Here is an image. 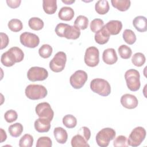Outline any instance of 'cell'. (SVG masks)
I'll use <instances>...</instances> for the list:
<instances>
[{
  "instance_id": "1",
  "label": "cell",
  "mask_w": 147,
  "mask_h": 147,
  "mask_svg": "<svg viewBox=\"0 0 147 147\" xmlns=\"http://www.w3.org/2000/svg\"><path fill=\"white\" fill-rule=\"evenodd\" d=\"M24 57V53L23 51L17 47H13L2 55L1 61L4 66L11 67L16 63L22 61Z\"/></svg>"
},
{
  "instance_id": "2",
  "label": "cell",
  "mask_w": 147,
  "mask_h": 147,
  "mask_svg": "<svg viewBox=\"0 0 147 147\" xmlns=\"http://www.w3.org/2000/svg\"><path fill=\"white\" fill-rule=\"evenodd\" d=\"M90 88L94 92L102 96H107L111 92V87L109 83L100 78L93 79L90 83Z\"/></svg>"
},
{
  "instance_id": "3",
  "label": "cell",
  "mask_w": 147,
  "mask_h": 147,
  "mask_svg": "<svg viewBox=\"0 0 147 147\" xmlns=\"http://www.w3.org/2000/svg\"><path fill=\"white\" fill-rule=\"evenodd\" d=\"M25 95L30 99L38 100L44 98L48 94L47 88L40 84H29L25 88Z\"/></svg>"
},
{
  "instance_id": "4",
  "label": "cell",
  "mask_w": 147,
  "mask_h": 147,
  "mask_svg": "<svg viewBox=\"0 0 147 147\" xmlns=\"http://www.w3.org/2000/svg\"><path fill=\"white\" fill-rule=\"evenodd\" d=\"M139 72L135 69H130L125 74V79L128 88L131 91H137L141 86Z\"/></svg>"
},
{
  "instance_id": "5",
  "label": "cell",
  "mask_w": 147,
  "mask_h": 147,
  "mask_svg": "<svg viewBox=\"0 0 147 147\" xmlns=\"http://www.w3.org/2000/svg\"><path fill=\"white\" fill-rule=\"evenodd\" d=\"M116 135L115 131L110 127H106L101 129L96 136V141L98 146L106 147L110 141L113 140Z\"/></svg>"
},
{
  "instance_id": "6",
  "label": "cell",
  "mask_w": 147,
  "mask_h": 147,
  "mask_svg": "<svg viewBox=\"0 0 147 147\" xmlns=\"http://www.w3.org/2000/svg\"><path fill=\"white\" fill-rule=\"evenodd\" d=\"M146 137L145 129L141 126L133 129L127 139V144L129 146L136 147L139 146L145 140Z\"/></svg>"
},
{
  "instance_id": "7",
  "label": "cell",
  "mask_w": 147,
  "mask_h": 147,
  "mask_svg": "<svg viewBox=\"0 0 147 147\" xmlns=\"http://www.w3.org/2000/svg\"><path fill=\"white\" fill-rule=\"evenodd\" d=\"M66 61V54L62 51L58 52L49 62V68L55 72H60L64 69Z\"/></svg>"
},
{
  "instance_id": "8",
  "label": "cell",
  "mask_w": 147,
  "mask_h": 147,
  "mask_svg": "<svg viewBox=\"0 0 147 147\" xmlns=\"http://www.w3.org/2000/svg\"><path fill=\"white\" fill-rule=\"evenodd\" d=\"M84 62L90 67H96L99 62V52L95 47H88L86 50L84 57Z\"/></svg>"
},
{
  "instance_id": "9",
  "label": "cell",
  "mask_w": 147,
  "mask_h": 147,
  "mask_svg": "<svg viewBox=\"0 0 147 147\" xmlns=\"http://www.w3.org/2000/svg\"><path fill=\"white\" fill-rule=\"evenodd\" d=\"M48 76V71L42 67H32L27 72L28 79L32 82L42 81Z\"/></svg>"
},
{
  "instance_id": "10",
  "label": "cell",
  "mask_w": 147,
  "mask_h": 147,
  "mask_svg": "<svg viewBox=\"0 0 147 147\" xmlns=\"http://www.w3.org/2000/svg\"><path fill=\"white\" fill-rule=\"evenodd\" d=\"M87 79V74L85 71L78 70L70 76L69 82L73 88L80 89L84 85Z\"/></svg>"
},
{
  "instance_id": "11",
  "label": "cell",
  "mask_w": 147,
  "mask_h": 147,
  "mask_svg": "<svg viewBox=\"0 0 147 147\" xmlns=\"http://www.w3.org/2000/svg\"><path fill=\"white\" fill-rule=\"evenodd\" d=\"M20 40L22 45L30 48H36L40 43V38L36 34L28 32L20 35Z\"/></svg>"
},
{
  "instance_id": "12",
  "label": "cell",
  "mask_w": 147,
  "mask_h": 147,
  "mask_svg": "<svg viewBox=\"0 0 147 147\" xmlns=\"http://www.w3.org/2000/svg\"><path fill=\"white\" fill-rule=\"evenodd\" d=\"M35 111L37 115L40 118H46L50 121L53 119L54 112L51 107V105L48 102H42L38 103L36 106Z\"/></svg>"
},
{
  "instance_id": "13",
  "label": "cell",
  "mask_w": 147,
  "mask_h": 147,
  "mask_svg": "<svg viewBox=\"0 0 147 147\" xmlns=\"http://www.w3.org/2000/svg\"><path fill=\"white\" fill-rule=\"evenodd\" d=\"M121 103L126 109H133L138 106V101L134 95L130 94H125L121 98Z\"/></svg>"
},
{
  "instance_id": "14",
  "label": "cell",
  "mask_w": 147,
  "mask_h": 147,
  "mask_svg": "<svg viewBox=\"0 0 147 147\" xmlns=\"http://www.w3.org/2000/svg\"><path fill=\"white\" fill-rule=\"evenodd\" d=\"M103 61L109 65L115 64L118 60V56L116 52L113 48H107L105 49L102 55Z\"/></svg>"
},
{
  "instance_id": "15",
  "label": "cell",
  "mask_w": 147,
  "mask_h": 147,
  "mask_svg": "<svg viewBox=\"0 0 147 147\" xmlns=\"http://www.w3.org/2000/svg\"><path fill=\"white\" fill-rule=\"evenodd\" d=\"M51 121L48 119L39 118L37 119L34 123V128L38 133L48 132L51 129Z\"/></svg>"
},
{
  "instance_id": "16",
  "label": "cell",
  "mask_w": 147,
  "mask_h": 147,
  "mask_svg": "<svg viewBox=\"0 0 147 147\" xmlns=\"http://www.w3.org/2000/svg\"><path fill=\"white\" fill-rule=\"evenodd\" d=\"M105 26L110 35H117L122 30V24L119 20H110Z\"/></svg>"
},
{
  "instance_id": "17",
  "label": "cell",
  "mask_w": 147,
  "mask_h": 147,
  "mask_svg": "<svg viewBox=\"0 0 147 147\" xmlns=\"http://www.w3.org/2000/svg\"><path fill=\"white\" fill-rule=\"evenodd\" d=\"M110 36V34L104 25L100 30L95 33L94 38L96 42L100 45H103L108 42Z\"/></svg>"
},
{
  "instance_id": "18",
  "label": "cell",
  "mask_w": 147,
  "mask_h": 147,
  "mask_svg": "<svg viewBox=\"0 0 147 147\" xmlns=\"http://www.w3.org/2000/svg\"><path fill=\"white\" fill-rule=\"evenodd\" d=\"M80 30L75 26H71L67 24L64 33V37L67 39L76 40L79 37Z\"/></svg>"
},
{
  "instance_id": "19",
  "label": "cell",
  "mask_w": 147,
  "mask_h": 147,
  "mask_svg": "<svg viewBox=\"0 0 147 147\" xmlns=\"http://www.w3.org/2000/svg\"><path fill=\"white\" fill-rule=\"evenodd\" d=\"M133 25L140 32H145L147 30V21L145 17L139 16L136 17L133 21Z\"/></svg>"
},
{
  "instance_id": "20",
  "label": "cell",
  "mask_w": 147,
  "mask_h": 147,
  "mask_svg": "<svg viewBox=\"0 0 147 147\" xmlns=\"http://www.w3.org/2000/svg\"><path fill=\"white\" fill-rule=\"evenodd\" d=\"M53 134L57 142L59 144H65L68 139L67 131L61 127H57L54 129Z\"/></svg>"
},
{
  "instance_id": "21",
  "label": "cell",
  "mask_w": 147,
  "mask_h": 147,
  "mask_svg": "<svg viewBox=\"0 0 147 147\" xmlns=\"http://www.w3.org/2000/svg\"><path fill=\"white\" fill-rule=\"evenodd\" d=\"M58 17L61 20L66 21H70L74 17V11L70 7H63L59 11Z\"/></svg>"
},
{
  "instance_id": "22",
  "label": "cell",
  "mask_w": 147,
  "mask_h": 147,
  "mask_svg": "<svg viewBox=\"0 0 147 147\" xmlns=\"http://www.w3.org/2000/svg\"><path fill=\"white\" fill-rule=\"evenodd\" d=\"M42 7L46 14H54L57 8L56 0H43Z\"/></svg>"
},
{
  "instance_id": "23",
  "label": "cell",
  "mask_w": 147,
  "mask_h": 147,
  "mask_svg": "<svg viewBox=\"0 0 147 147\" xmlns=\"http://www.w3.org/2000/svg\"><path fill=\"white\" fill-rule=\"evenodd\" d=\"M112 6L121 11H125L129 9L130 6L129 0H111Z\"/></svg>"
},
{
  "instance_id": "24",
  "label": "cell",
  "mask_w": 147,
  "mask_h": 147,
  "mask_svg": "<svg viewBox=\"0 0 147 147\" xmlns=\"http://www.w3.org/2000/svg\"><path fill=\"white\" fill-rule=\"evenodd\" d=\"M95 9L99 14H106L110 9L109 4L107 1L100 0L96 2L95 5Z\"/></svg>"
},
{
  "instance_id": "25",
  "label": "cell",
  "mask_w": 147,
  "mask_h": 147,
  "mask_svg": "<svg viewBox=\"0 0 147 147\" xmlns=\"http://www.w3.org/2000/svg\"><path fill=\"white\" fill-rule=\"evenodd\" d=\"M71 145L73 147H87L90 146L84 137L80 134L74 136L71 140Z\"/></svg>"
},
{
  "instance_id": "26",
  "label": "cell",
  "mask_w": 147,
  "mask_h": 147,
  "mask_svg": "<svg viewBox=\"0 0 147 147\" xmlns=\"http://www.w3.org/2000/svg\"><path fill=\"white\" fill-rule=\"evenodd\" d=\"M24 128L21 123L17 122L11 125L8 129L10 135L13 137H18L21 136L23 131Z\"/></svg>"
},
{
  "instance_id": "27",
  "label": "cell",
  "mask_w": 147,
  "mask_h": 147,
  "mask_svg": "<svg viewBox=\"0 0 147 147\" xmlns=\"http://www.w3.org/2000/svg\"><path fill=\"white\" fill-rule=\"evenodd\" d=\"M29 26L34 30H40L44 27L43 21L38 17H32L28 21Z\"/></svg>"
},
{
  "instance_id": "28",
  "label": "cell",
  "mask_w": 147,
  "mask_h": 147,
  "mask_svg": "<svg viewBox=\"0 0 147 147\" xmlns=\"http://www.w3.org/2000/svg\"><path fill=\"white\" fill-rule=\"evenodd\" d=\"M88 19L86 16L82 15L78 16L74 22V26L82 30L86 29L88 27Z\"/></svg>"
},
{
  "instance_id": "29",
  "label": "cell",
  "mask_w": 147,
  "mask_h": 147,
  "mask_svg": "<svg viewBox=\"0 0 147 147\" xmlns=\"http://www.w3.org/2000/svg\"><path fill=\"white\" fill-rule=\"evenodd\" d=\"M63 123L67 128H74L76 126L77 119L71 114H67L63 118Z\"/></svg>"
},
{
  "instance_id": "30",
  "label": "cell",
  "mask_w": 147,
  "mask_h": 147,
  "mask_svg": "<svg viewBox=\"0 0 147 147\" xmlns=\"http://www.w3.org/2000/svg\"><path fill=\"white\" fill-rule=\"evenodd\" d=\"M122 36L124 41L129 45L133 44L136 41V36L130 29H125L123 32Z\"/></svg>"
},
{
  "instance_id": "31",
  "label": "cell",
  "mask_w": 147,
  "mask_h": 147,
  "mask_svg": "<svg viewBox=\"0 0 147 147\" xmlns=\"http://www.w3.org/2000/svg\"><path fill=\"white\" fill-rule=\"evenodd\" d=\"M8 28L12 32H18L22 29L23 25L20 20L14 18L9 21Z\"/></svg>"
},
{
  "instance_id": "32",
  "label": "cell",
  "mask_w": 147,
  "mask_h": 147,
  "mask_svg": "<svg viewBox=\"0 0 147 147\" xmlns=\"http://www.w3.org/2000/svg\"><path fill=\"white\" fill-rule=\"evenodd\" d=\"M52 51V47L50 45L43 44L38 49V54L41 57L47 59L51 56Z\"/></svg>"
},
{
  "instance_id": "33",
  "label": "cell",
  "mask_w": 147,
  "mask_h": 147,
  "mask_svg": "<svg viewBox=\"0 0 147 147\" xmlns=\"http://www.w3.org/2000/svg\"><path fill=\"white\" fill-rule=\"evenodd\" d=\"M145 55L141 52H137L134 54L131 59L132 63L136 67H141L145 63Z\"/></svg>"
},
{
  "instance_id": "34",
  "label": "cell",
  "mask_w": 147,
  "mask_h": 147,
  "mask_svg": "<svg viewBox=\"0 0 147 147\" xmlns=\"http://www.w3.org/2000/svg\"><path fill=\"white\" fill-rule=\"evenodd\" d=\"M33 137L29 134L24 135L19 141V146L20 147H31L33 144Z\"/></svg>"
},
{
  "instance_id": "35",
  "label": "cell",
  "mask_w": 147,
  "mask_h": 147,
  "mask_svg": "<svg viewBox=\"0 0 147 147\" xmlns=\"http://www.w3.org/2000/svg\"><path fill=\"white\" fill-rule=\"evenodd\" d=\"M118 51L120 57L123 59H129L132 54L131 48L126 45H121L118 48Z\"/></svg>"
},
{
  "instance_id": "36",
  "label": "cell",
  "mask_w": 147,
  "mask_h": 147,
  "mask_svg": "<svg viewBox=\"0 0 147 147\" xmlns=\"http://www.w3.org/2000/svg\"><path fill=\"white\" fill-rule=\"evenodd\" d=\"M104 26L103 21L99 18H95L90 23V29L92 32L96 33L100 30Z\"/></svg>"
},
{
  "instance_id": "37",
  "label": "cell",
  "mask_w": 147,
  "mask_h": 147,
  "mask_svg": "<svg viewBox=\"0 0 147 147\" xmlns=\"http://www.w3.org/2000/svg\"><path fill=\"white\" fill-rule=\"evenodd\" d=\"M36 147H51L52 142L48 137H40L37 141Z\"/></svg>"
},
{
  "instance_id": "38",
  "label": "cell",
  "mask_w": 147,
  "mask_h": 147,
  "mask_svg": "<svg viewBox=\"0 0 147 147\" xmlns=\"http://www.w3.org/2000/svg\"><path fill=\"white\" fill-rule=\"evenodd\" d=\"M4 118L7 122L12 123L17 120L18 118V114L15 110H9L5 113Z\"/></svg>"
},
{
  "instance_id": "39",
  "label": "cell",
  "mask_w": 147,
  "mask_h": 147,
  "mask_svg": "<svg viewBox=\"0 0 147 147\" xmlns=\"http://www.w3.org/2000/svg\"><path fill=\"white\" fill-rule=\"evenodd\" d=\"M113 145L114 146H122L126 147L128 146L127 144V139L126 137L124 136H119L116 137L113 142Z\"/></svg>"
},
{
  "instance_id": "40",
  "label": "cell",
  "mask_w": 147,
  "mask_h": 147,
  "mask_svg": "<svg viewBox=\"0 0 147 147\" xmlns=\"http://www.w3.org/2000/svg\"><path fill=\"white\" fill-rule=\"evenodd\" d=\"M67 25V24L64 23H59L56 25L55 30L58 36L60 37H64V33Z\"/></svg>"
},
{
  "instance_id": "41",
  "label": "cell",
  "mask_w": 147,
  "mask_h": 147,
  "mask_svg": "<svg viewBox=\"0 0 147 147\" xmlns=\"http://www.w3.org/2000/svg\"><path fill=\"white\" fill-rule=\"evenodd\" d=\"M0 35H1V49L2 50L5 48L7 46L9 42V39L8 36L6 33L1 32L0 33Z\"/></svg>"
},
{
  "instance_id": "42",
  "label": "cell",
  "mask_w": 147,
  "mask_h": 147,
  "mask_svg": "<svg viewBox=\"0 0 147 147\" xmlns=\"http://www.w3.org/2000/svg\"><path fill=\"white\" fill-rule=\"evenodd\" d=\"M79 133L82 134L84 137V138L87 141L89 140L91 137V131L89 129V128L86 126H83L81 127L79 130Z\"/></svg>"
},
{
  "instance_id": "43",
  "label": "cell",
  "mask_w": 147,
  "mask_h": 147,
  "mask_svg": "<svg viewBox=\"0 0 147 147\" xmlns=\"http://www.w3.org/2000/svg\"><path fill=\"white\" fill-rule=\"evenodd\" d=\"M6 3L8 6L12 9H16L20 6L21 1V0H7Z\"/></svg>"
},
{
  "instance_id": "44",
  "label": "cell",
  "mask_w": 147,
  "mask_h": 147,
  "mask_svg": "<svg viewBox=\"0 0 147 147\" xmlns=\"http://www.w3.org/2000/svg\"><path fill=\"white\" fill-rule=\"evenodd\" d=\"M7 135L5 131H4L2 128H1V143L3 142L6 140Z\"/></svg>"
},
{
  "instance_id": "45",
  "label": "cell",
  "mask_w": 147,
  "mask_h": 147,
  "mask_svg": "<svg viewBox=\"0 0 147 147\" xmlns=\"http://www.w3.org/2000/svg\"><path fill=\"white\" fill-rule=\"evenodd\" d=\"M61 1L67 5H71L74 3L75 1V0H61Z\"/></svg>"
}]
</instances>
